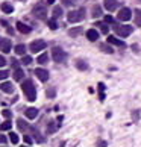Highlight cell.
<instances>
[{"instance_id": "cell-1", "label": "cell", "mask_w": 141, "mask_h": 147, "mask_svg": "<svg viewBox=\"0 0 141 147\" xmlns=\"http://www.w3.org/2000/svg\"><path fill=\"white\" fill-rule=\"evenodd\" d=\"M21 90H23V92L26 94L29 102H34L36 99V90H35V86L30 80H24V82L21 84Z\"/></svg>"}, {"instance_id": "cell-2", "label": "cell", "mask_w": 141, "mask_h": 147, "mask_svg": "<svg viewBox=\"0 0 141 147\" xmlns=\"http://www.w3.org/2000/svg\"><path fill=\"white\" fill-rule=\"evenodd\" d=\"M114 30L117 32V35L118 36H121V38H126V36H129L134 32V28L132 26H128V24H115L114 26Z\"/></svg>"}, {"instance_id": "cell-3", "label": "cell", "mask_w": 141, "mask_h": 147, "mask_svg": "<svg viewBox=\"0 0 141 147\" xmlns=\"http://www.w3.org/2000/svg\"><path fill=\"white\" fill-rule=\"evenodd\" d=\"M85 17V9H78V11H70L67 18L70 23H78V21H82Z\"/></svg>"}, {"instance_id": "cell-4", "label": "cell", "mask_w": 141, "mask_h": 147, "mask_svg": "<svg viewBox=\"0 0 141 147\" xmlns=\"http://www.w3.org/2000/svg\"><path fill=\"white\" fill-rule=\"evenodd\" d=\"M52 58L55 62H64L65 61V52L61 47H53L52 49Z\"/></svg>"}, {"instance_id": "cell-5", "label": "cell", "mask_w": 141, "mask_h": 147, "mask_svg": "<svg viewBox=\"0 0 141 147\" xmlns=\"http://www.w3.org/2000/svg\"><path fill=\"white\" fill-rule=\"evenodd\" d=\"M46 41H43V40H35V41H32L30 42V52H34V53H38V52H41V50H44L46 49Z\"/></svg>"}, {"instance_id": "cell-6", "label": "cell", "mask_w": 141, "mask_h": 147, "mask_svg": "<svg viewBox=\"0 0 141 147\" xmlns=\"http://www.w3.org/2000/svg\"><path fill=\"white\" fill-rule=\"evenodd\" d=\"M131 17H132V11L129 8L120 9V11H118V15H117V18L120 21H128V20H131Z\"/></svg>"}, {"instance_id": "cell-7", "label": "cell", "mask_w": 141, "mask_h": 147, "mask_svg": "<svg viewBox=\"0 0 141 147\" xmlns=\"http://www.w3.org/2000/svg\"><path fill=\"white\" fill-rule=\"evenodd\" d=\"M34 15L36 18H41V20H44L46 18V15H47V9L44 8V6H41V5H36V6L34 8Z\"/></svg>"}, {"instance_id": "cell-8", "label": "cell", "mask_w": 141, "mask_h": 147, "mask_svg": "<svg viewBox=\"0 0 141 147\" xmlns=\"http://www.w3.org/2000/svg\"><path fill=\"white\" fill-rule=\"evenodd\" d=\"M35 76L41 80V82H47L49 80V71L44 70V68H36L35 70Z\"/></svg>"}, {"instance_id": "cell-9", "label": "cell", "mask_w": 141, "mask_h": 147, "mask_svg": "<svg viewBox=\"0 0 141 147\" xmlns=\"http://www.w3.org/2000/svg\"><path fill=\"white\" fill-rule=\"evenodd\" d=\"M103 6H105V9L109 11V12H112V11H115L118 8V2L117 0H105Z\"/></svg>"}, {"instance_id": "cell-10", "label": "cell", "mask_w": 141, "mask_h": 147, "mask_svg": "<svg viewBox=\"0 0 141 147\" xmlns=\"http://www.w3.org/2000/svg\"><path fill=\"white\" fill-rule=\"evenodd\" d=\"M17 30L21 32V34H29V32L32 30V28L28 26V24H24L23 21H17Z\"/></svg>"}, {"instance_id": "cell-11", "label": "cell", "mask_w": 141, "mask_h": 147, "mask_svg": "<svg viewBox=\"0 0 141 147\" xmlns=\"http://www.w3.org/2000/svg\"><path fill=\"white\" fill-rule=\"evenodd\" d=\"M0 50L3 53H9L11 50V41L9 40H0Z\"/></svg>"}, {"instance_id": "cell-12", "label": "cell", "mask_w": 141, "mask_h": 147, "mask_svg": "<svg viewBox=\"0 0 141 147\" xmlns=\"http://www.w3.org/2000/svg\"><path fill=\"white\" fill-rule=\"evenodd\" d=\"M86 38H88L90 41H97V40H99V32H97L96 29L86 30Z\"/></svg>"}, {"instance_id": "cell-13", "label": "cell", "mask_w": 141, "mask_h": 147, "mask_svg": "<svg viewBox=\"0 0 141 147\" xmlns=\"http://www.w3.org/2000/svg\"><path fill=\"white\" fill-rule=\"evenodd\" d=\"M24 115L28 117L29 120H34V118H36V115H38V109H36V108H28V109H26V112H24Z\"/></svg>"}, {"instance_id": "cell-14", "label": "cell", "mask_w": 141, "mask_h": 147, "mask_svg": "<svg viewBox=\"0 0 141 147\" xmlns=\"http://www.w3.org/2000/svg\"><path fill=\"white\" fill-rule=\"evenodd\" d=\"M0 90L5 91V92H8V94H12V92H14V85L11 82H5V84L0 85Z\"/></svg>"}, {"instance_id": "cell-15", "label": "cell", "mask_w": 141, "mask_h": 147, "mask_svg": "<svg viewBox=\"0 0 141 147\" xmlns=\"http://www.w3.org/2000/svg\"><path fill=\"white\" fill-rule=\"evenodd\" d=\"M108 44H114V46H120V47H124L126 44H124L123 41H120L118 38H115V36H108Z\"/></svg>"}, {"instance_id": "cell-16", "label": "cell", "mask_w": 141, "mask_h": 147, "mask_svg": "<svg viewBox=\"0 0 141 147\" xmlns=\"http://www.w3.org/2000/svg\"><path fill=\"white\" fill-rule=\"evenodd\" d=\"M29 130L32 132V137L35 138L36 143H43V137H41V134L38 132V129H36V127H29Z\"/></svg>"}, {"instance_id": "cell-17", "label": "cell", "mask_w": 141, "mask_h": 147, "mask_svg": "<svg viewBox=\"0 0 141 147\" xmlns=\"http://www.w3.org/2000/svg\"><path fill=\"white\" fill-rule=\"evenodd\" d=\"M0 9H2L5 14H11V12L14 11V6H12L11 3H8V2H3L2 6H0Z\"/></svg>"}, {"instance_id": "cell-18", "label": "cell", "mask_w": 141, "mask_h": 147, "mask_svg": "<svg viewBox=\"0 0 141 147\" xmlns=\"http://www.w3.org/2000/svg\"><path fill=\"white\" fill-rule=\"evenodd\" d=\"M17 126H18V129L21 130V132H26V130L29 129V124L26 123L23 118H18V120H17Z\"/></svg>"}, {"instance_id": "cell-19", "label": "cell", "mask_w": 141, "mask_h": 147, "mask_svg": "<svg viewBox=\"0 0 141 147\" xmlns=\"http://www.w3.org/2000/svg\"><path fill=\"white\" fill-rule=\"evenodd\" d=\"M76 67H78V70L85 71V70H88V64H86L85 61H82V59H78V61H76Z\"/></svg>"}, {"instance_id": "cell-20", "label": "cell", "mask_w": 141, "mask_h": 147, "mask_svg": "<svg viewBox=\"0 0 141 147\" xmlns=\"http://www.w3.org/2000/svg\"><path fill=\"white\" fill-rule=\"evenodd\" d=\"M62 15V9L59 8V6H55L53 8V11H52V17H53V20H56V18H59Z\"/></svg>"}, {"instance_id": "cell-21", "label": "cell", "mask_w": 141, "mask_h": 147, "mask_svg": "<svg viewBox=\"0 0 141 147\" xmlns=\"http://www.w3.org/2000/svg\"><path fill=\"white\" fill-rule=\"evenodd\" d=\"M23 78H24V73H23V70H21V68H15V71H14V79L18 82V80H21Z\"/></svg>"}, {"instance_id": "cell-22", "label": "cell", "mask_w": 141, "mask_h": 147, "mask_svg": "<svg viewBox=\"0 0 141 147\" xmlns=\"http://www.w3.org/2000/svg\"><path fill=\"white\" fill-rule=\"evenodd\" d=\"M36 61H38V64H40V65H44L49 61V55H47V53H41V55L36 58Z\"/></svg>"}, {"instance_id": "cell-23", "label": "cell", "mask_w": 141, "mask_h": 147, "mask_svg": "<svg viewBox=\"0 0 141 147\" xmlns=\"http://www.w3.org/2000/svg\"><path fill=\"white\" fill-rule=\"evenodd\" d=\"M80 34H82V28H79V26H78V28H73V29L68 30V35H70V36H78V35H80Z\"/></svg>"}, {"instance_id": "cell-24", "label": "cell", "mask_w": 141, "mask_h": 147, "mask_svg": "<svg viewBox=\"0 0 141 147\" xmlns=\"http://www.w3.org/2000/svg\"><path fill=\"white\" fill-rule=\"evenodd\" d=\"M100 50L105 52V53H109V55H111V53H114V49L109 44H100Z\"/></svg>"}, {"instance_id": "cell-25", "label": "cell", "mask_w": 141, "mask_h": 147, "mask_svg": "<svg viewBox=\"0 0 141 147\" xmlns=\"http://www.w3.org/2000/svg\"><path fill=\"white\" fill-rule=\"evenodd\" d=\"M15 53H17V55H24V53H26V46L24 44L15 46Z\"/></svg>"}, {"instance_id": "cell-26", "label": "cell", "mask_w": 141, "mask_h": 147, "mask_svg": "<svg viewBox=\"0 0 141 147\" xmlns=\"http://www.w3.org/2000/svg\"><path fill=\"white\" fill-rule=\"evenodd\" d=\"M135 24L141 26V9H135Z\"/></svg>"}, {"instance_id": "cell-27", "label": "cell", "mask_w": 141, "mask_h": 147, "mask_svg": "<svg viewBox=\"0 0 141 147\" xmlns=\"http://www.w3.org/2000/svg\"><path fill=\"white\" fill-rule=\"evenodd\" d=\"M102 15V8L99 6V5H96V6L93 8V17L97 18V17H100Z\"/></svg>"}, {"instance_id": "cell-28", "label": "cell", "mask_w": 141, "mask_h": 147, "mask_svg": "<svg viewBox=\"0 0 141 147\" xmlns=\"http://www.w3.org/2000/svg\"><path fill=\"white\" fill-rule=\"evenodd\" d=\"M11 127H12V124H11L9 120H6V121H3L2 124H0V130H9Z\"/></svg>"}, {"instance_id": "cell-29", "label": "cell", "mask_w": 141, "mask_h": 147, "mask_svg": "<svg viewBox=\"0 0 141 147\" xmlns=\"http://www.w3.org/2000/svg\"><path fill=\"white\" fill-rule=\"evenodd\" d=\"M9 140H11V143H12V144H17L20 138H18V135L15 134V132H11L9 134Z\"/></svg>"}, {"instance_id": "cell-30", "label": "cell", "mask_w": 141, "mask_h": 147, "mask_svg": "<svg viewBox=\"0 0 141 147\" xmlns=\"http://www.w3.org/2000/svg\"><path fill=\"white\" fill-rule=\"evenodd\" d=\"M103 91H105V85L100 82V84H99V92H100V96H99V97H100V100H103V99H105V92H103Z\"/></svg>"}, {"instance_id": "cell-31", "label": "cell", "mask_w": 141, "mask_h": 147, "mask_svg": "<svg viewBox=\"0 0 141 147\" xmlns=\"http://www.w3.org/2000/svg\"><path fill=\"white\" fill-rule=\"evenodd\" d=\"M97 26L100 28V30L103 32V34H108V30H109V29H108V24H106V23H97Z\"/></svg>"}, {"instance_id": "cell-32", "label": "cell", "mask_w": 141, "mask_h": 147, "mask_svg": "<svg viewBox=\"0 0 141 147\" xmlns=\"http://www.w3.org/2000/svg\"><path fill=\"white\" fill-rule=\"evenodd\" d=\"M9 76V71L8 70H0V80H5Z\"/></svg>"}, {"instance_id": "cell-33", "label": "cell", "mask_w": 141, "mask_h": 147, "mask_svg": "<svg viewBox=\"0 0 141 147\" xmlns=\"http://www.w3.org/2000/svg\"><path fill=\"white\" fill-rule=\"evenodd\" d=\"M21 62H23L24 65H29L32 62V58L30 56H23V59H21Z\"/></svg>"}, {"instance_id": "cell-34", "label": "cell", "mask_w": 141, "mask_h": 147, "mask_svg": "<svg viewBox=\"0 0 141 147\" xmlns=\"http://www.w3.org/2000/svg\"><path fill=\"white\" fill-rule=\"evenodd\" d=\"M49 28H50V29H53V30H55V29L58 28V24H56V21H55V20H53V18H52L50 21H49Z\"/></svg>"}, {"instance_id": "cell-35", "label": "cell", "mask_w": 141, "mask_h": 147, "mask_svg": "<svg viewBox=\"0 0 141 147\" xmlns=\"http://www.w3.org/2000/svg\"><path fill=\"white\" fill-rule=\"evenodd\" d=\"M105 23H106V24H111V23H114V18L111 17V15H106V17H105Z\"/></svg>"}, {"instance_id": "cell-36", "label": "cell", "mask_w": 141, "mask_h": 147, "mask_svg": "<svg viewBox=\"0 0 141 147\" xmlns=\"http://www.w3.org/2000/svg\"><path fill=\"white\" fill-rule=\"evenodd\" d=\"M24 143L30 146V144H32V137H29V135H24Z\"/></svg>"}, {"instance_id": "cell-37", "label": "cell", "mask_w": 141, "mask_h": 147, "mask_svg": "<svg viewBox=\"0 0 141 147\" xmlns=\"http://www.w3.org/2000/svg\"><path fill=\"white\" fill-rule=\"evenodd\" d=\"M5 65H6V59H5L2 55H0V68H2V67H5Z\"/></svg>"}, {"instance_id": "cell-38", "label": "cell", "mask_w": 141, "mask_h": 147, "mask_svg": "<svg viewBox=\"0 0 141 147\" xmlns=\"http://www.w3.org/2000/svg\"><path fill=\"white\" fill-rule=\"evenodd\" d=\"M47 97H55V90H53V88L47 90Z\"/></svg>"}, {"instance_id": "cell-39", "label": "cell", "mask_w": 141, "mask_h": 147, "mask_svg": "<svg viewBox=\"0 0 141 147\" xmlns=\"http://www.w3.org/2000/svg\"><path fill=\"white\" fill-rule=\"evenodd\" d=\"M62 3L65 5V6H72V5L74 3V0H62Z\"/></svg>"}, {"instance_id": "cell-40", "label": "cell", "mask_w": 141, "mask_h": 147, "mask_svg": "<svg viewBox=\"0 0 141 147\" xmlns=\"http://www.w3.org/2000/svg\"><path fill=\"white\" fill-rule=\"evenodd\" d=\"M3 117H6V118H11V111H8V109H3Z\"/></svg>"}, {"instance_id": "cell-41", "label": "cell", "mask_w": 141, "mask_h": 147, "mask_svg": "<svg viewBox=\"0 0 141 147\" xmlns=\"http://www.w3.org/2000/svg\"><path fill=\"white\" fill-rule=\"evenodd\" d=\"M3 143H6V137L0 134V144H3Z\"/></svg>"}, {"instance_id": "cell-42", "label": "cell", "mask_w": 141, "mask_h": 147, "mask_svg": "<svg viewBox=\"0 0 141 147\" xmlns=\"http://www.w3.org/2000/svg\"><path fill=\"white\" fill-rule=\"evenodd\" d=\"M52 132H55V127H53V123L49 124V134H52Z\"/></svg>"}, {"instance_id": "cell-43", "label": "cell", "mask_w": 141, "mask_h": 147, "mask_svg": "<svg viewBox=\"0 0 141 147\" xmlns=\"http://www.w3.org/2000/svg\"><path fill=\"white\" fill-rule=\"evenodd\" d=\"M97 146H99V147H106V143H105V141H99Z\"/></svg>"}, {"instance_id": "cell-44", "label": "cell", "mask_w": 141, "mask_h": 147, "mask_svg": "<svg viewBox=\"0 0 141 147\" xmlns=\"http://www.w3.org/2000/svg\"><path fill=\"white\" fill-rule=\"evenodd\" d=\"M138 114H140V111H134V117H135V120H138Z\"/></svg>"}, {"instance_id": "cell-45", "label": "cell", "mask_w": 141, "mask_h": 147, "mask_svg": "<svg viewBox=\"0 0 141 147\" xmlns=\"http://www.w3.org/2000/svg\"><path fill=\"white\" fill-rule=\"evenodd\" d=\"M21 147H28V146H21Z\"/></svg>"}]
</instances>
